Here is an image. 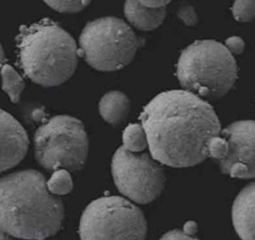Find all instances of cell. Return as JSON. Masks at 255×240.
<instances>
[{
    "label": "cell",
    "mask_w": 255,
    "mask_h": 240,
    "mask_svg": "<svg viewBox=\"0 0 255 240\" xmlns=\"http://www.w3.org/2000/svg\"><path fill=\"white\" fill-rule=\"evenodd\" d=\"M140 120L152 158L172 167L203 161L207 141L221 131L213 108L185 90L155 96L143 108Z\"/></svg>",
    "instance_id": "obj_1"
},
{
    "label": "cell",
    "mask_w": 255,
    "mask_h": 240,
    "mask_svg": "<svg viewBox=\"0 0 255 240\" xmlns=\"http://www.w3.org/2000/svg\"><path fill=\"white\" fill-rule=\"evenodd\" d=\"M64 219L62 200L52 194L45 176L26 169L0 178V230L26 240L56 234Z\"/></svg>",
    "instance_id": "obj_2"
},
{
    "label": "cell",
    "mask_w": 255,
    "mask_h": 240,
    "mask_svg": "<svg viewBox=\"0 0 255 240\" xmlns=\"http://www.w3.org/2000/svg\"><path fill=\"white\" fill-rule=\"evenodd\" d=\"M17 48L23 73L40 86H59L76 71L79 56L76 41L51 20L44 19L22 27Z\"/></svg>",
    "instance_id": "obj_3"
},
{
    "label": "cell",
    "mask_w": 255,
    "mask_h": 240,
    "mask_svg": "<svg viewBox=\"0 0 255 240\" xmlns=\"http://www.w3.org/2000/svg\"><path fill=\"white\" fill-rule=\"evenodd\" d=\"M237 76L233 55L215 40L195 41L181 52L176 63L179 84L200 98H222L232 89Z\"/></svg>",
    "instance_id": "obj_4"
},
{
    "label": "cell",
    "mask_w": 255,
    "mask_h": 240,
    "mask_svg": "<svg viewBox=\"0 0 255 240\" xmlns=\"http://www.w3.org/2000/svg\"><path fill=\"white\" fill-rule=\"evenodd\" d=\"M142 43L125 21L108 16L84 27L78 53L95 70L112 72L128 66Z\"/></svg>",
    "instance_id": "obj_5"
},
{
    "label": "cell",
    "mask_w": 255,
    "mask_h": 240,
    "mask_svg": "<svg viewBox=\"0 0 255 240\" xmlns=\"http://www.w3.org/2000/svg\"><path fill=\"white\" fill-rule=\"evenodd\" d=\"M34 150L38 163L46 169L80 170L89 150L83 122L67 115L51 118L37 128Z\"/></svg>",
    "instance_id": "obj_6"
},
{
    "label": "cell",
    "mask_w": 255,
    "mask_h": 240,
    "mask_svg": "<svg viewBox=\"0 0 255 240\" xmlns=\"http://www.w3.org/2000/svg\"><path fill=\"white\" fill-rule=\"evenodd\" d=\"M81 240H144L146 221L138 207L120 196L92 201L79 226Z\"/></svg>",
    "instance_id": "obj_7"
},
{
    "label": "cell",
    "mask_w": 255,
    "mask_h": 240,
    "mask_svg": "<svg viewBox=\"0 0 255 240\" xmlns=\"http://www.w3.org/2000/svg\"><path fill=\"white\" fill-rule=\"evenodd\" d=\"M112 174L119 191L130 200L146 204L162 191L165 176L147 153L131 152L121 146L112 160Z\"/></svg>",
    "instance_id": "obj_8"
},
{
    "label": "cell",
    "mask_w": 255,
    "mask_h": 240,
    "mask_svg": "<svg viewBox=\"0 0 255 240\" xmlns=\"http://www.w3.org/2000/svg\"><path fill=\"white\" fill-rule=\"evenodd\" d=\"M220 133L228 144V151L219 160L223 173L235 178H253L254 162V121L237 120L226 126Z\"/></svg>",
    "instance_id": "obj_9"
},
{
    "label": "cell",
    "mask_w": 255,
    "mask_h": 240,
    "mask_svg": "<svg viewBox=\"0 0 255 240\" xmlns=\"http://www.w3.org/2000/svg\"><path fill=\"white\" fill-rule=\"evenodd\" d=\"M29 139L21 123L0 109V173L17 165L26 155Z\"/></svg>",
    "instance_id": "obj_10"
},
{
    "label": "cell",
    "mask_w": 255,
    "mask_h": 240,
    "mask_svg": "<svg viewBox=\"0 0 255 240\" xmlns=\"http://www.w3.org/2000/svg\"><path fill=\"white\" fill-rule=\"evenodd\" d=\"M254 183L245 186L232 206V221L242 240H254Z\"/></svg>",
    "instance_id": "obj_11"
},
{
    "label": "cell",
    "mask_w": 255,
    "mask_h": 240,
    "mask_svg": "<svg viewBox=\"0 0 255 240\" xmlns=\"http://www.w3.org/2000/svg\"><path fill=\"white\" fill-rule=\"evenodd\" d=\"M124 13L131 26L138 30L150 31L157 28L165 18V7L150 8L137 0H126Z\"/></svg>",
    "instance_id": "obj_12"
},
{
    "label": "cell",
    "mask_w": 255,
    "mask_h": 240,
    "mask_svg": "<svg viewBox=\"0 0 255 240\" xmlns=\"http://www.w3.org/2000/svg\"><path fill=\"white\" fill-rule=\"evenodd\" d=\"M130 103L126 94L120 91H111L105 94L99 103L101 117L112 125L123 123L128 116Z\"/></svg>",
    "instance_id": "obj_13"
},
{
    "label": "cell",
    "mask_w": 255,
    "mask_h": 240,
    "mask_svg": "<svg viewBox=\"0 0 255 240\" xmlns=\"http://www.w3.org/2000/svg\"><path fill=\"white\" fill-rule=\"evenodd\" d=\"M0 80L2 90L8 95L11 102L17 103L25 88L23 78L11 65L4 63L0 69Z\"/></svg>",
    "instance_id": "obj_14"
},
{
    "label": "cell",
    "mask_w": 255,
    "mask_h": 240,
    "mask_svg": "<svg viewBox=\"0 0 255 240\" xmlns=\"http://www.w3.org/2000/svg\"><path fill=\"white\" fill-rule=\"evenodd\" d=\"M124 147L131 152H140L147 146V138L141 124L130 123L123 132Z\"/></svg>",
    "instance_id": "obj_15"
},
{
    "label": "cell",
    "mask_w": 255,
    "mask_h": 240,
    "mask_svg": "<svg viewBox=\"0 0 255 240\" xmlns=\"http://www.w3.org/2000/svg\"><path fill=\"white\" fill-rule=\"evenodd\" d=\"M48 190L54 195H65L73 188V180L68 170L56 169L50 179L46 181Z\"/></svg>",
    "instance_id": "obj_16"
},
{
    "label": "cell",
    "mask_w": 255,
    "mask_h": 240,
    "mask_svg": "<svg viewBox=\"0 0 255 240\" xmlns=\"http://www.w3.org/2000/svg\"><path fill=\"white\" fill-rule=\"evenodd\" d=\"M52 9L61 13H78L85 9L92 0H43Z\"/></svg>",
    "instance_id": "obj_17"
},
{
    "label": "cell",
    "mask_w": 255,
    "mask_h": 240,
    "mask_svg": "<svg viewBox=\"0 0 255 240\" xmlns=\"http://www.w3.org/2000/svg\"><path fill=\"white\" fill-rule=\"evenodd\" d=\"M232 14L238 22H249L254 17V0H235Z\"/></svg>",
    "instance_id": "obj_18"
},
{
    "label": "cell",
    "mask_w": 255,
    "mask_h": 240,
    "mask_svg": "<svg viewBox=\"0 0 255 240\" xmlns=\"http://www.w3.org/2000/svg\"><path fill=\"white\" fill-rule=\"evenodd\" d=\"M228 151V144L227 141L223 136L214 135L209 138L206 144V153L207 156H210L218 161L225 157Z\"/></svg>",
    "instance_id": "obj_19"
},
{
    "label": "cell",
    "mask_w": 255,
    "mask_h": 240,
    "mask_svg": "<svg viewBox=\"0 0 255 240\" xmlns=\"http://www.w3.org/2000/svg\"><path fill=\"white\" fill-rule=\"evenodd\" d=\"M178 18L187 26H193L197 23L198 18L194 8L191 5H181L177 10Z\"/></svg>",
    "instance_id": "obj_20"
},
{
    "label": "cell",
    "mask_w": 255,
    "mask_h": 240,
    "mask_svg": "<svg viewBox=\"0 0 255 240\" xmlns=\"http://www.w3.org/2000/svg\"><path fill=\"white\" fill-rule=\"evenodd\" d=\"M226 49L233 55V54H236V55H239L241 54L244 49H245V43L243 41L242 38L238 37V36H232V37H229L228 39H226L225 41V45Z\"/></svg>",
    "instance_id": "obj_21"
},
{
    "label": "cell",
    "mask_w": 255,
    "mask_h": 240,
    "mask_svg": "<svg viewBox=\"0 0 255 240\" xmlns=\"http://www.w3.org/2000/svg\"><path fill=\"white\" fill-rule=\"evenodd\" d=\"M159 240H198L197 238L185 234L181 230H171L161 236Z\"/></svg>",
    "instance_id": "obj_22"
},
{
    "label": "cell",
    "mask_w": 255,
    "mask_h": 240,
    "mask_svg": "<svg viewBox=\"0 0 255 240\" xmlns=\"http://www.w3.org/2000/svg\"><path fill=\"white\" fill-rule=\"evenodd\" d=\"M139 3L150 8H162L165 7L171 0H137Z\"/></svg>",
    "instance_id": "obj_23"
},
{
    "label": "cell",
    "mask_w": 255,
    "mask_h": 240,
    "mask_svg": "<svg viewBox=\"0 0 255 240\" xmlns=\"http://www.w3.org/2000/svg\"><path fill=\"white\" fill-rule=\"evenodd\" d=\"M185 234L187 235H191L193 236L196 231H197V224L194 221H187L184 226H183V230H182Z\"/></svg>",
    "instance_id": "obj_24"
},
{
    "label": "cell",
    "mask_w": 255,
    "mask_h": 240,
    "mask_svg": "<svg viewBox=\"0 0 255 240\" xmlns=\"http://www.w3.org/2000/svg\"><path fill=\"white\" fill-rule=\"evenodd\" d=\"M4 58H5V56H4V50H3L2 45H1V43H0V69H1L2 65L4 64Z\"/></svg>",
    "instance_id": "obj_25"
},
{
    "label": "cell",
    "mask_w": 255,
    "mask_h": 240,
    "mask_svg": "<svg viewBox=\"0 0 255 240\" xmlns=\"http://www.w3.org/2000/svg\"><path fill=\"white\" fill-rule=\"evenodd\" d=\"M0 240H9V235L0 230Z\"/></svg>",
    "instance_id": "obj_26"
}]
</instances>
